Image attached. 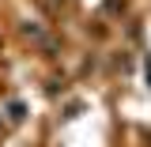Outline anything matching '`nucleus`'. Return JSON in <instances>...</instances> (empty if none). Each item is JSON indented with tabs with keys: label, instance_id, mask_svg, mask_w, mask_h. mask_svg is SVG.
Instances as JSON below:
<instances>
[{
	"label": "nucleus",
	"instance_id": "f257e3e1",
	"mask_svg": "<svg viewBox=\"0 0 151 147\" xmlns=\"http://www.w3.org/2000/svg\"><path fill=\"white\" fill-rule=\"evenodd\" d=\"M8 113H12V121H23V102H12Z\"/></svg>",
	"mask_w": 151,
	"mask_h": 147
}]
</instances>
